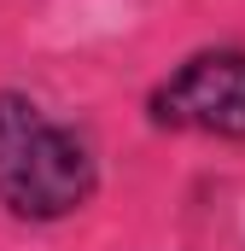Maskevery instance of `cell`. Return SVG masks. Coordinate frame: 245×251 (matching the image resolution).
<instances>
[{
	"label": "cell",
	"mask_w": 245,
	"mask_h": 251,
	"mask_svg": "<svg viewBox=\"0 0 245 251\" xmlns=\"http://www.w3.org/2000/svg\"><path fill=\"white\" fill-rule=\"evenodd\" d=\"M99 193V152L35 94L0 88V210L29 228L70 222Z\"/></svg>",
	"instance_id": "1"
},
{
	"label": "cell",
	"mask_w": 245,
	"mask_h": 251,
	"mask_svg": "<svg viewBox=\"0 0 245 251\" xmlns=\"http://www.w3.org/2000/svg\"><path fill=\"white\" fill-rule=\"evenodd\" d=\"M146 123L164 134H210V140H245V47H198L187 53L152 94Z\"/></svg>",
	"instance_id": "2"
}]
</instances>
